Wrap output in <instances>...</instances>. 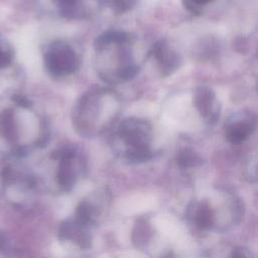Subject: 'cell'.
Instances as JSON below:
<instances>
[{"label":"cell","instance_id":"obj_1","mask_svg":"<svg viewBox=\"0 0 258 258\" xmlns=\"http://www.w3.org/2000/svg\"><path fill=\"white\" fill-rule=\"evenodd\" d=\"M11 103L0 107V140L15 157L26 155L32 148L43 146L48 128L43 118L32 110V103L21 95H12Z\"/></svg>","mask_w":258,"mask_h":258},{"label":"cell","instance_id":"obj_2","mask_svg":"<svg viewBox=\"0 0 258 258\" xmlns=\"http://www.w3.org/2000/svg\"><path fill=\"white\" fill-rule=\"evenodd\" d=\"M122 110L120 96L111 88H92L77 101L72 120L76 131L86 137L112 129Z\"/></svg>","mask_w":258,"mask_h":258},{"label":"cell","instance_id":"obj_3","mask_svg":"<svg viewBox=\"0 0 258 258\" xmlns=\"http://www.w3.org/2000/svg\"><path fill=\"white\" fill-rule=\"evenodd\" d=\"M132 35L123 30H108L95 40L96 71L107 84H119L133 79L139 68L135 63L131 44Z\"/></svg>","mask_w":258,"mask_h":258},{"label":"cell","instance_id":"obj_4","mask_svg":"<svg viewBox=\"0 0 258 258\" xmlns=\"http://www.w3.org/2000/svg\"><path fill=\"white\" fill-rule=\"evenodd\" d=\"M152 127L147 120L127 118L119 123L113 134V146L125 160L139 163L152 157Z\"/></svg>","mask_w":258,"mask_h":258},{"label":"cell","instance_id":"obj_5","mask_svg":"<svg viewBox=\"0 0 258 258\" xmlns=\"http://www.w3.org/2000/svg\"><path fill=\"white\" fill-rule=\"evenodd\" d=\"M55 162L54 182L60 192H70L85 174L86 161L75 147L64 146L51 154Z\"/></svg>","mask_w":258,"mask_h":258},{"label":"cell","instance_id":"obj_6","mask_svg":"<svg viewBox=\"0 0 258 258\" xmlns=\"http://www.w3.org/2000/svg\"><path fill=\"white\" fill-rule=\"evenodd\" d=\"M1 178L4 194L14 206L23 208L31 203L32 196L38 188L35 175L13 165H7L2 170Z\"/></svg>","mask_w":258,"mask_h":258},{"label":"cell","instance_id":"obj_7","mask_svg":"<svg viewBox=\"0 0 258 258\" xmlns=\"http://www.w3.org/2000/svg\"><path fill=\"white\" fill-rule=\"evenodd\" d=\"M43 62L46 71L55 78L72 75L78 71L80 66L76 50L64 40H54L46 46Z\"/></svg>","mask_w":258,"mask_h":258},{"label":"cell","instance_id":"obj_8","mask_svg":"<svg viewBox=\"0 0 258 258\" xmlns=\"http://www.w3.org/2000/svg\"><path fill=\"white\" fill-rule=\"evenodd\" d=\"M110 203L111 195L109 190L107 188H100L80 201L77 205L74 217L93 228L106 216Z\"/></svg>","mask_w":258,"mask_h":258},{"label":"cell","instance_id":"obj_9","mask_svg":"<svg viewBox=\"0 0 258 258\" xmlns=\"http://www.w3.org/2000/svg\"><path fill=\"white\" fill-rule=\"evenodd\" d=\"M92 227L82 223L75 217L64 220L58 228V239L79 250H87L92 245Z\"/></svg>","mask_w":258,"mask_h":258},{"label":"cell","instance_id":"obj_10","mask_svg":"<svg viewBox=\"0 0 258 258\" xmlns=\"http://www.w3.org/2000/svg\"><path fill=\"white\" fill-rule=\"evenodd\" d=\"M151 54L157 61L160 73L164 76L174 72L180 64V58L177 53L173 51L163 40L157 41L153 45Z\"/></svg>","mask_w":258,"mask_h":258},{"label":"cell","instance_id":"obj_11","mask_svg":"<svg viewBox=\"0 0 258 258\" xmlns=\"http://www.w3.org/2000/svg\"><path fill=\"white\" fill-rule=\"evenodd\" d=\"M194 103L199 113L208 121H216L219 117L215 93L208 87H200L195 91Z\"/></svg>","mask_w":258,"mask_h":258},{"label":"cell","instance_id":"obj_12","mask_svg":"<svg viewBox=\"0 0 258 258\" xmlns=\"http://www.w3.org/2000/svg\"><path fill=\"white\" fill-rule=\"evenodd\" d=\"M255 126V117L249 113L245 120H239V122L231 123L227 126L226 137L233 144L241 143L248 138V136L254 130Z\"/></svg>","mask_w":258,"mask_h":258},{"label":"cell","instance_id":"obj_13","mask_svg":"<svg viewBox=\"0 0 258 258\" xmlns=\"http://www.w3.org/2000/svg\"><path fill=\"white\" fill-rule=\"evenodd\" d=\"M59 13L69 19H79L85 16L83 0H54Z\"/></svg>","mask_w":258,"mask_h":258},{"label":"cell","instance_id":"obj_14","mask_svg":"<svg viewBox=\"0 0 258 258\" xmlns=\"http://www.w3.org/2000/svg\"><path fill=\"white\" fill-rule=\"evenodd\" d=\"M195 223L201 229H209L214 224V213L206 202H201L195 211Z\"/></svg>","mask_w":258,"mask_h":258},{"label":"cell","instance_id":"obj_15","mask_svg":"<svg viewBox=\"0 0 258 258\" xmlns=\"http://www.w3.org/2000/svg\"><path fill=\"white\" fill-rule=\"evenodd\" d=\"M176 162L180 167H192L202 163V158L197 152L189 148H184L176 156Z\"/></svg>","mask_w":258,"mask_h":258},{"label":"cell","instance_id":"obj_16","mask_svg":"<svg viewBox=\"0 0 258 258\" xmlns=\"http://www.w3.org/2000/svg\"><path fill=\"white\" fill-rule=\"evenodd\" d=\"M137 0H100V3L115 14H122L131 10Z\"/></svg>","mask_w":258,"mask_h":258},{"label":"cell","instance_id":"obj_17","mask_svg":"<svg viewBox=\"0 0 258 258\" xmlns=\"http://www.w3.org/2000/svg\"><path fill=\"white\" fill-rule=\"evenodd\" d=\"M14 57V51L10 42L0 35V69L11 64Z\"/></svg>","mask_w":258,"mask_h":258},{"label":"cell","instance_id":"obj_18","mask_svg":"<svg viewBox=\"0 0 258 258\" xmlns=\"http://www.w3.org/2000/svg\"><path fill=\"white\" fill-rule=\"evenodd\" d=\"M150 236L149 232V226L147 225L146 222L140 221L138 225H136L134 229V234H133V241L136 245H139L140 247L145 244Z\"/></svg>","mask_w":258,"mask_h":258},{"label":"cell","instance_id":"obj_19","mask_svg":"<svg viewBox=\"0 0 258 258\" xmlns=\"http://www.w3.org/2000/svg\"><path fill=\"white\" fill-rule=\"evenodd\" d=\"M210 1H212V0H183V3L189 11L197 12V11H199V7L201 5L207 4Z\"/></svg>","mask_w":258,"mask_h":258},{"label":"cell","instance_id":"obj_20","mask_svg":"<svg viewBox=\"0 0 258 258\" xmlns=\"http://www.w3.org/2000/svg\"><path fill=\"white\" fill-rule=\"evenodd\" d=\"M247 40L244 39L243 37H238L236 40H235V47L236 49L241 52V53H244L246 50H247Z\"/></svg>","mask_w":258,"mask_h":258},{"label":"cell","instance_id":"obj_21","mask_svg":"<svg viewBox=\"0 0 258 258\" xmlns=\"http://www.w3.org/2000/svg\"><path fill=\"white\" fill-rule=\"evenodd\" d=\"M246 249L244 248H237L234 252H233V256H237V257H249L251 256V253H246Z\"/></svg>","mask_w":258,"mask_h":258}]
</instances>
